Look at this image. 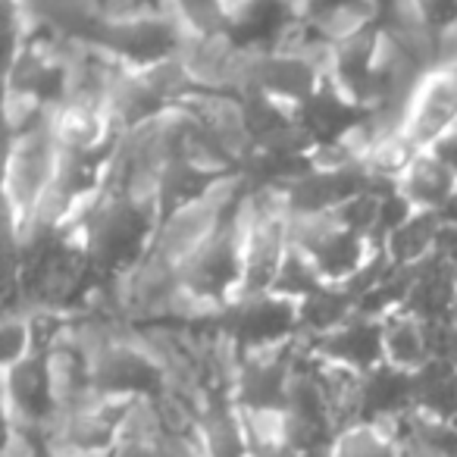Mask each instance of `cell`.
<instances>
[{"label":"cell","instance_id":"obj_6","mask_svg":"<svg viewBox=\"0 0 457 457\" xmlns=\"http://www.w3.org/2000/svg\"><path fill=\"white\" fill-rule=\"evenodd\" d=\"M457 126V63L432 66L413 88L401 116V138L417 154L429 151Z\"/></svg>","mask_w":457,"mask_h":457},{"label":"cell","instance_id":"obj_10","mask_svg":"<svg viewBox=\"0 0 457 457\" xmlns=\"http://www.w3.org/2000/svg\"><path fill=\"white\" fill-rule=\"evenodd\" d=\"M442 213H413L407 222H401L392 236L382 242V254L395 270H417L426 261H432L442 238Z\"/></svg>","mask_w":457,"mask_h":457},{"label":"cell","instance_id":"obj_15","mask_svg":"<svg viewBox=\"0 0 457 457\" xmlns=\"http://www.w3.org/2000/svg\"><path fill=\"white\" fill-rule=\"evenodd\" d=\"M395 423H357L338 432L329 457H401Z\"/></svg>","mask_w":457,"mask_h":457},{"label":"cell","instance_id":"obj_8","mask_svg":"<svg viewBox=\"0 0 457 457\" xmlns=\"http://www.w3.org/2000/svg\"><path fill=\"white\" fill-rule=\"evenodd\" d=\"M51 135L60 151L70 154H95L107 151L122 138L113 113L97 104L63 101L51 110Z\"/></svg>","mask_w":457,"mask_h":457},{"label":"cell","instance_id":"obj_16","mask_svg":"<svg viewBox=\"0 0 457 457\" xmlns=\"http://www.w3.org/2000/svg\"><path fill=\"white\" fill-rule=\"evenodd\" d=\"M320 288H326V279L320 276V270L313 267L311 257L292 245L286 261H282L279 273H276V282H273V288H270V295H279V298H288V301H295V304H304Z\"/></svg>","mask_w":457,"mask_h":457},{"label":"cell","instance_id":"obj_19","mask_svg":"<svg viewBox=\"0 0 457 457\" xmlns=\"http://www.w3.org/2000/svg\"><path fill=\"white\" fill-rule=\"evenodd\" d=\"M429 151L436 154V157L442 160L445 166H451V170L457 172V129H451V132L445 135V138L438 141V145H432Z\"/></svg>","mask_w":457,"mask_h":457},{"label":"cell","instance_id":"obj_11","mask_svg":"<svg viewBox=\"0 0 457 457\" xmlns=\"http://www.w3.org/2000/svg\"><path fill=\"white\" fill-rule=\"evenodd\" d=\"M382 351L386 363L404 373H417L429 363L426 348V323L407 311H395L382 320Z\"/></svg>","mask_w":457,"mask_h":457},{"label":"cell","instance_id":"obj_3","mask_svg":"<svg viewBox=\"0 0 457 457\" xmlns=\"http://www.w3.org/2000/svg\"><path fill=\"white\" fill-rule=\"evenodd\" d=\"M88 45H97L129 70H145V66L182 57L188 38L160 4V7L138 10V13L101 16L97 26L91 29Z\"/></svg>","mask_w":457,"mask_h":457},{"label":"cell","instance_id":"obj_5","mask_svg":"<svg viewBox=\"0 0 457 457\" xmlns=\"http://www.w3.org/2000/svg\"><path fill=\"white\" fill-rule=\"evenodd\" d=\"M216 323L245 357L301 338V304L279 295H257L222 311Z\"/></svg>","mask_w":457,"mask_h":457},{"label":"cell","instance_id":"obj_2","mask_svg":"<svg viewBox=\"0 0 457 457\" xmlns=\"http://www.w3.org/2000/svg\"><path fill=\"white\" fill-rule=\"evenodd\" d=\"M292 245L311 257L326 286L342 288L354 286L382 254L379 242L345 226L336 210L317 216H292Z\"/></svg>","mask_w":457,"mask_h":457},{"label":"cell","instance_id":"obj_14","mask_svg":"<svg viewBox=\"0 0 457 457\" xmlns=\"http://www.w3.org/2000/svg\"><path fill=\"white\" fill-rule=\"evenodd\" d=\"M163 10L188 41L220 38L228 32V20H232L228 0H163Z\"/></svg>","mask_w":457,"mask_h":457},{"label":"cell","instance_id":"obj_7","mask_svg":"<svg viewBox=\"0 0 457 457\" xmlns=\"http://www.w3.org/2000/svg\"><path fill=\"white\" fill-rule=\"evenodd\" d=\"M304 342L320 361L336 363V367H348L361 376L373 373L376 367L386 363V351H382V320L363 317V313H354L348 323L332 329L329 336L304 338Z\"/></svg>","mask_w":457,"mask_h":457},{"label":"cell","instance_id":"obj_9","mask_svg":"<svg viewBox=\"0 0 457 457\" xmlns=\"http://www.w3.org/2000/svg\"><path fill=\"white\" fill-rule=\"evenodd\" d=\"M457 188V172L445 166L432 151H423L401 170L395 191L420 213H442Z\"/></svg>","mask_w":457,"mask_h":457},{"label":"cell","instance_id":"obj_1","mask_svg":"<svg viewBox=\"0 0 457 457\" xmlns=\"http://www.w3.org/2000/svg\"><path fill=\"white\" fill-rule=\"evenodd\" d=\"M60 166V147L51 135V120L7 138V170H4V204H7V242L22 245L29 238L54 185Z\"/></svg>","mask_w":457,"mask_h":457},{"label":"cell","instance_id":"obj_18","mask_svg":"<svg viewBox=\"0 0 457 457\" xmlns=\"http://www.w3.org/2000/svg\"><path fill=\"white\" fill-rule=\"evenodd\" d=\"M413 7L429 38L457 32V0H413Z\"/></svg>","mask_w":457,"mask_h":457},{"label":"cell","instance_id":"obj_13","mask_svg":"<svg viewBox=\"0 0 457 457\" xmlns=\"http://www.w3.org/2000/svg\"><path fill=\"white\" fill-rule=\"evenodd\" d=\"M357 313V295L342 286H326L301 304V336L320 338L345 326Z\"/></svg>","mask_w":457,"mask_h":457},{"label":"cell","instance_id":"obj_12","mask_svg":"<svg viewBox=\"0 0 457 457\" xmlns=\"http://www.w3.org/2000/svg\"><path fill=\"white\" fill-rule=\"evenodd\" d=\"M413 411L457 423V367L429 361L413 373Z\"/></svg>","mask_w":457,"mask_h":457},{"label":"cell","instance_id":"obj_4","mask_svg":"<svg viewBox=\"0 0 457 457\" xmlns=\"http://www.w3.org/2000/svg\"><path fill=\"white\" fill-rule=\"evenodd\" d=\"M326 82V66L320 60H311L304 54L292 51H261L245 54L242 85L238 95H263L270 101L298 113Z\"/></svg>","mask_w":457,"mask_h":457},{"label":"cell","instance_id":"obj_17","mask_svg":"<svg viewBox=\"0 0 457 457\" xmlns=\"http://www.w3.org/2000/svg\"><path fill=\"white\" fill-rule=\"evenodd\" d=\"M0 338H4V370L29 361L32 354H41L38 351V332H35V317L29 311L4 313Z\"/></svg>","mask_w":457,"mask_h":457}]
</instances>
